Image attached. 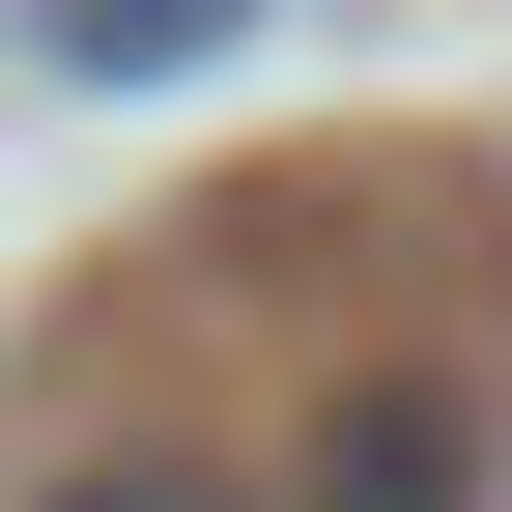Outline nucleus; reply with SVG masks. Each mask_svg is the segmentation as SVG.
<instances>
[{
  "mask_svg": "<svg viewBox=\"0 0 512 512\" xmlns=\"http://www.w3.org/2000/svg\"><path fill=\"white\" fill-rule=\"evenodd\" d=\"M313 512H484V427L427 399V370H370V399L313 427Z\"/></svg>",
  "mask_w": 512,
  "mask_h": 512,
  "instance_id": "f257e3e1",
  "label": "nucleus"
},
{
  "mask_svg": "<svg viewBox=\"0 0 512 512\" xmlns=\"http://www.w3.org/2000/svg\"><path fill=\"white\" fill-rule=\"evenodd\" d=\"M0 29H29L57 86H171V57H228L256 0H0Z\"/></svg>",
  "mask_w": 512,
  "mask_h": 512,
  "instance_id": "f03ea898",
  "label": "nucleus"
},
{
  "mask_svg": "<svg viewBox=\"0 0 512 512\" xmlns=\"http://www.w3.org/2000/svg\"><path fill=\"white\" fill-rule=\"evenodd\" d=\"M29 512H256V484H228V456H57Z\"/></svg>",
  "mask_w": 512,
  "mask_h": 512,
  "instance_id": "7ed1b4c3",
  "label": "nucleus"
}]
</instances>
